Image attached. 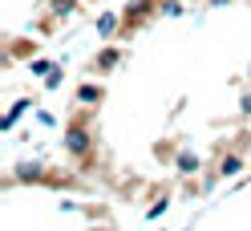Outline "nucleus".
<instances>
[{"label": "nucleus", "mask_w": 251, "mask_h": 231, "mask_svg": "<svg viewBox=\"0 0 251 231\" xmlns=\"http://www.w3.org/2000/svg\"><path fill=\"white\" fill-rule=\"evenodd\" d=\"M118 57H122L118 49H105V53L98 57V69H114V65H118Z\"/></svg>", "instance_id": "obj_2"}, {"label": "nucleus", "mask_w": 251, "mask_h": 231, "mask_svg": "<svg viewBox=\"0 0 251 231\" xmlns=\"http://www.w3.org/2000/svg\"><path fill=\"white\" fill-rule=\"evenodd\" d=\"M25 105H28V102H17V105H12V110L4 114V130H8V126H12V122H17L21 114H25Z\"/></svg>", "instance_id": "obj_6"}, {"label": "nucleus", "mask_w": 251, "mask_h": 231, "mask_svg": "<svg viewBox=\"0 0 251 231\" xmlns=\"http://www.w3.org/2000/svg\"><path fill=\"white\" fill-rule=\"evenodd\" d=\"M114 25H118V17H114V12H105V17L98 21V33L105 37V33H114Z\"/></svg>", "instance_id": "obj_5"}, {"label": "nucleus", "mask_w": 251, "mask_h": 231, "mask_svg": "<svg viewBox=\"0 0 251 231\" xmlns=\"http://www.w3.org/2000/svg\"><path fill=\"white\" fill-rule=\"evenodd\" d=\"M65 142H69V150H77V154H85V150H89V134H85L81 126H73V130L65 134Z\"/></svg>", "instance_id": "obj_1"}, {"label": "nucleus", "mask_w": 251, "mask_h": 231, "mask_svg": "<svg viewBox=\"0 0 251 231\" xmlns=\"http://www.w3.org/2000/svg\"><path fill=\"white\" fill-rule=\"evenodd\" d=\"M239 171V158H223V175H235Z\"/></svg>", "instance_id": "obj_7"}, {"label": "nucleus", "mask_w": 251, "mask_h": 231, "mask_svg": "<svg viewBox=\"0 0 251 231\" xmlns=\"http://www.w3.org/2000/svg\"><path fill=\"white\" fill-rule=\"evenodd\" d=\"M178 171H182V175H195V171H199V158H195V154H182V158H178Z\"/></svg>", "instance_id": "obj_3"}, {"label": "nucleus", "mask_w": 251, "mask_h": 231, "mask_svg": "<svg viewBox=\"0 0 251 231\" xmlns=\"http://www.w3.org/2000/svg\"><path fill=\"white\" fill-rule=\"evenodd\" d=\"M243 114H251V94H247V98H243Z\"/></svg>", "instance_id": "obj_8"}, {"label": "nucleus", "mask_w": 251, "mask_h": 231, "mask_svg": "<svg viewBox=\"0 0 251 231\" xmlns=\"http://www.w3.org/2000/svg\"><path fill=\"white\" fill-rule=\"evenodd\" d=\"M77 98H81V102H98L101 89H98V85H81V89H77Z\"/></svg>", "instance_id": "obj_4"}]
</instances>
